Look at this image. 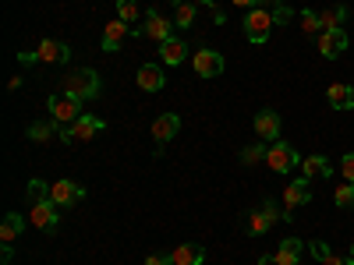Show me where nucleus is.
Instances as JSON below:
<instances>
[{
  "label": "nucleus",
  "instance_id": "473e14b6",
  "mask_svg": "<svg viewBox=\"0 0 354 265\" xmlns=\"http://www.w3.org/2000/svg\"><path fill=\"white\" fill-rule=\"evenodd\" d=\"M340 173H344V181L354 184V153H347V156L340 159Z\"/></svg>",
  "mask_w": 354,
  "mask_h": 265
},
{
  "label": "nucleus",
  "instance_id": "b1692460",
  "mask_svg": "<svg viewBox=\"0 0 354 265\" xmlns=\"http://www.w3.org/2000/svg\"><path fill=\"white\" fill-rule=\"evenodd\" d=\"M195 8H198V4H192V0H185V4H177V8H174V25L188 32V28L198 21V11H195Z\"/></svg>",
  "mask_w": 354,
  "mask_h": 265
},
{
  "label": "nucleus",
  "instance_id": "412c9836",
  "mask_svg": "<svg viewBox=\"0 0 354 265\" xmlns=\"http://www.w3.org/2000/svg\"><path fill=\"white\" fill-rule=\"evenodd\" d=\"M326 99L333 110H354V85H344V81H333L326 88Z\"/></svg>",
  "mask_w": 354,
  "mask_h": 265
},
{
  "label": "nucleus",
  "instance_id": "ddd939ff",
  "mask_svg": "<svg viewBox=\"0 0 354 265\" xmlns=\"http://www.w3.org/2000/svg\"><path fill=\"white\" fill-rule=\"evenodd\" d=\"M312 202V188H308V177H298V181H290L287 191H283V216L290 219L294 209H301V205Z\"/></svg>",
  "mask_w": 354,
  "mask_h": 265
},
{
  "label": "nucleus",
  "instance_id": "cd10ccee",
  "mask_svg": "<svg viewBox=\"0 0 354 265\" xmlns=\"http://www.w3.org/2000/svg\"><path fill=\"white\" fill-rule=\"evenodd\" d=\"M117 18L121 21H138L142 18V8H138V0H117Z\"/></svg>",
  "mask_w": 354,
  "mask_h": 265
},
{
  "label": "nucleus",
  "instance_id": "5701e85b",
  "mask_svg": "<svg viewBox=\"0 0 354 265\" xmlns=\"http://www.w3.org/2000/svg\"><path fill=\"white\" fill-rule=\"evenodd\" d=\"M301 170H305L301 177H308V181H312V177H333V163L326 156H319V153L315 156H305L301 159Z\"/></svg>",
  "mask_w": 354,
  "mask_h": 265
},
{
  "label": "nucleus",
  "instance_id": "20e7f679",
  "mask_svg": "<svg viewBox=\"0 0 354 265\" xmlns=\"http://www.w3.org/2000/svg\"><path fill=\"white\" fill-rule=\"evenodd\" d=\"M273 25H277L273 8H252V11L245 14V39H248V43H255V46L270 43Z\"/></svg>",
  "mask_w": 354,
  "mask_h": 265
},
{
  "label": "nucleus",
  "instance_id": "393cba45",
  "mask_svg": "<svg viewBox=\"0 0 354 265\" xmlns=\"http://www.w3.org/2000/svg\"><path fill=\"white\" fill-rule=\"evenodd\" d=\"M266 153H270V141H255V145H245L241 149V163L245 166H255V163H266Z\"/></svg>",
  "mask_w": 354,
  "mask_h": 265
},
{
  "label": "nucleus",
  "instance_id": "e433bc0d",
  "mask_svg": "<svg viewBox=\"0 0 354 265\" xmlns=\"http://www.w3.org/2000/svg\"><path fill=\"white\" fill-rule=\"evenodd\" d=\"M192 4H205V8H213V14H216V11H220V8H216V4H213V0H192Z\"/></svg>",
  "mask_w": 354,
  "mask_h": 265
},
{
  "label": "nucleus",
  "instance_id": "f257e3e1",
  "mask_svg": "<svg viewBox=\"0 0 354 265\" xmlns=\"http://www.w3.org/2000/svg\"><path fill=\"white\" fill-rule=\"evenodd\" d=\"M28 219H32V226H39L43 233H53L57 230V223H61V209L53 205V198H50V184H43V181H28Z\"/></svg>",
  "mask_w": 354,
  "mask_h": 265
},
{
  "label": "nucleus",
  "instance_id": "4be33fe9",
  "mask_svg": "<svg viewBox=\"0 0 354 265\" xmlns=\"http://www.w3.org/2000/svg\"><path fill=\"white\" fill-rule=\"evenodd\" d=\"M21 233H25V219H21V213H8L4 223H0V244H15Z\"/></svg>",
  "mask_w": 354,
  "mask_h": 265
},
{
  "label": "nucleus",
  "instance_id": "423d86ee",
  "mask_svg": "<svg viewBox=\"0 0 354 265\" xmlns=\"http://www.w3.org/2000/svg\"><path fill=\"white\" fill-rule=\"evenodd\" d=\"M266 166H270L273 173H290L294 166H301V156H298V149H294V145H287V141H270Z\"/></svg>",
  "mask_w": 354,
  "mask_h": 265
},
{
  "label": "nucleus",
  "instance_id": "f704fd0d",
  "mask_svg": "<svg viewBox=\"0 0 354 265\" xmlns=\"http://www.w3.org/2000/svg\"><path fill=\"white\" fill-rule=\"evenodd\" d=\"M145 265H174L170 255H145Z\"/></svg>",
  "mask_w": 354,
  "mask_h": 265
},
{
  "label": "nucleus",
  "instance_id": "c756f323",
  "mask_svg": "<svg viewBox=\"0 0 354 265\" xmlns=\"http://www.w3.org/2000/svg\"><path fill=\"white\" fill-rule=\"evenodd\" d=\"M298 21H301V32H305V36H319V32H322V21H319L315 11H301Z\"/></svg>",
  "mask_w": 354,
  "mask_h": 265
},
{
  "label": "nucleus",
  "instance_id": "c9c22d12",
  "mask_svg": "<svg viewBox=\"0 0 354 265\" xmlns=\"http://www.w3.org/2000/svg\"><path fill=\"white\" fill-rule=\"evenodd\" d=\"M8 88H11V92H18V88H21V75H15V78H8Z\"/></svg>",
  "mask_w": 354,
  "mask_h": 265
},
{
  "label": "nucleus",
  "instance_id": "7c9ffc66",
  "mask_svg": "<svg viewBox=\"0 0 354 265\" xmlns=\"http://www.w3.org/2000/svg\"><path fill=\"white\" fill-rule=\"evenodd\" d=\"M230 4L252 11V8H277V4H283V0H230Z\"/></svg>",
  "mask_w": 354,
  "mask_h": 265
},
{
  "label": "nucleus",
  "instance_id": "7ed1b4c3",
  "mask_svg": "<svg viewBox=\"0 0 354 265\" xmlns=\"http://www.w3.org/2000/svg\"><path fill=\"white\" fill-rule=\"evenodd\" d=\"M21 64H68L71 61V46L61 39H43L36 50H21L18 53Z\"/></svg>",
  "mask_w": 354,
  "mask_h": 265
},
{
  "label": "nucleus",
  "instance_id": "6ab92c4d",
  "mask_svg": "<svg viewBox=\"0 0 354 265\" xmlns=\"http://www.w3.org/2000/svg\"><path fill=\"white\" fill-rule=\"evenodd\" d=\"M160 57H163V64L167 68H177V64H185L188 61V43L185 39H167V43H160Z\"/></svg>",
  "mask_w": 354,
  "mask_h": 265
},
{
  "label": "nucleus",
  "instance_id": "72a5a7b5",
  "mask_svg": "<svg viewBox=\"0 0 354 265\" xmlns=\"http://www.w3.org/2000/svg\"><path fill=\"white\" fill-rule=\"evenodd\" d=\"M319 265H354V255H351V258H340V255H330V258H322Z\"/></svg>",
  "mask_w": 354,
  "mask_h": 265
},
{
  "label": "nucleus",
  "instance_id": "2eb2a0df",
  "mask_svg": "<svg viewBox=\"0 0 354 265\" xmlns=\"http://www.w3.org/2000/svg\"><path fill=\"white\" fill-rule=\"evenodd\" d=\"M280 128H283V121H280L277 110H259L255 113V135L262 141H280Z\"/></svg>",
  "mask_w": 354,
  "mask_h": 265
},
{
  "label": "nucleus",
  "instance_id": "4468645a",
  "mask_svg": "<svg viewBox=\"0 0 354 265\" xmlns=\"http://www.w3.org/2000/svg\"><path fill=\"white\" fill-rule=\"evenodd\" d=\"M181 131V117L177 113H160L153 121V138H156V153H163V145L174 141V135Z\"/></svg>",
  "mask_w": 354,
  "mask_h": 265
},
{
  "label": "nucleus",
  "instance_id": "2f4dec72",
  "mask_svg": "<svg viewBox=\"0 0 354 265\" xmlns=\"http://www.w3.org/2000/svg\"><path fill=\"white\" fill-rule=\"evenodd\" d=\"M308 251L315 255V262H322V258H330V255H333L326 241H312V244H308Z\"/></svg>",
  "mask_w": 354,
  "mask_h": 265
},
{
  "label": "nucleus",
  "instance_id": "9b49d317",
  "mask_svg": "<svg viewBox=\"0 0 354 265\" xmlns=\"http://www.w3.org/2000/svg\"><path fill=\"white\" fill-rule=\"evenodd\" d=\"M347 32H344V28H322V32H319V57H326V61H337V57L347 50Z\"/></svg>",
  "mask_w": 354,
  "mask_h": 265
},
{
  "label": "nucleus",
  "instance_id": "a878e982",
  "mask_svg": "<svg viewBox=\"0 0 354 265\" xmlns=\"http://www.w3.org/2000/svg\"><path fill=\"white\" fill-rule=\"evenodd\" d=\"M53 135H61V124L57 121H36L32 128H28V138L32 141H50Z\"/></svg>",
  "mask_w": 354,
  "mask_h": 265
},
{
  "label": "nucleus",
  "instance_id": "1a4fd4ad",
  "mask_svg": "<svg viewBox=\"0 0 354 265\" xmlns=\"http://www.w3.org/2000/svg\"><path fill=\"white\" fill-rule=\"evenodd\" d=\"M50 121H57L61 128H68V124H75L78 117H82V103L78 99H71V96H50Z\"/></svg>",
  "mask_w": 354,
  "mask_h": 265
},
{
  "label": "nucleus",
  "instance_id": "dca6fc26",
  "mask_svg": "<svg viewBox=\"0 0 354 265\" xmlns=\"http://www.w3.org/2000/svg\"><path fill=\"white\" fill-rule=\"evenodd\" d=\"M170 28H174V21H170V18H163L156 8H153V11H145L142 36H149V39H156V43H167V39H170Z\"/></svg>",
  "mask_w": 354,
  "mask_h": 265
},
{
  "label": "nucleus",
  "instance_id": "39448f33",
  "mask_svg": "<svg viewBox=\"0 0 354 265\" xmlns=\"http://www.w3.org/2000/svg\"><path fill=\"white\" fill-rule=\"evenodd\" d=\"M287 216L277 209V202L273 198H266L255 213H248V219H245V230H248V237H262V233H270L277 223H283Z\"/></svg>",
  "mask_w": 354,
  "mask_h": 265
},
{
  "label": "nucleus",
  "instance_id": "4c0bfd02",
  "mask_svg": "<svg viewBox=\"0 0 354 265\" xmlns=\"http://www.w3.org/2000/svg\"><path fill=\"white\" fill-rule=\"evenodd\" d=\"M351 255H354V248H351Z\"/></svg>",
  "mask_w": 354,
  "mask_h": 265
},
{
  "label": "nucleus",
  "instance_id": "bb28decb",
  "mask_svg": "<svg viewBox=\"0 0 354 265\" xmlns=\"http://www.w3.org/2000/svg\"><path fill=\"white\" fill-rule=\"evenodd\" d=\"M333 205H337V209H354V184L351 181L333 188Z\"/></svg>",
  "mask_w": 354,
  "mask_h": 265
},
{
  "label": "nucleus",
  "instance_id": "0eeeda50",
  "mask_svg": "<svg viewBox=\"0 0 354 265\" xmlns=\"http://www.w3.org/2000/svg\"><path fill=\"white\" fill-rule=\"evenodd\" d=\"M103 131V117H93V113H82L75 124L61 128V141H88V138H96Z\"/></svg>",
  "mask_w": 354,
  "mask_h": 265
},
{
  "label": "nucleus",
  "instance_id": "a211bd4d",
  "mask_svg": "<svg viewBox=\"0 0 354 265\" xmlns=\"http://www.w3.org/2000/svg\"><path fill=\"white\" fill-rule=\"evenodd\" d=\"M305 241H298V237H287V241H280V248H277V255H273V265H298L301 262V255H305Z\"/></svg>",
  "mask_w": 354,
  "mask_h": 265
},
{
  "label": "nucleus",
  "instance_id": "f8f14e48",
  "mask_svg": "<svg viewBox=\"0 0 354 265\" xmlns=\"http://www.w3.org/2000/svg\"><path fill=\"white\" fill-rule=\"evenodd\" d=\"M192 68H195L198 78H220L223 68H227V61L220 57V50H198L192 57Z\"/></svg>",
  "mask_w": 354,
  "mask_h": 265
},
{
  "label": "nucleus",
  "instance_id": "aec40b11",
  "mask_svg": "<svg viewBox=\"0 0 354 265\" xmlns=\"http://www.w3.org/2000/svg\"><path fill=\"white\" fill-rule=\"evenodd\" d=\"M170 262L174 265H202L205 262V248L202 244H177L174 251H170Z\"/></svg>",
  "mask_w": 354,
  "mask_h": 265
},
{
  "label": "nucleus",
  "instance_id": "f3484780",
  "mask_svg": "<svg viewBox=\"0 0 354 265\" xmlns=\"http://www.w3.org/2000/svg\"><path fill=\"white\" fill-rule=\"evenodd\" d=\"M135 81H138L142 92H163V85H167V78H163V68H160V64H142V68H138V75H135Z\"/></svg>",
  "mask_w": 354,
  "mask_h": 265
},
{
  "label": "nucleus",
  "instance_id": "6e6552de",
  "mask_svg": "<svg viewBox=\"0 0 354 265\" xmlns=\"http://www.w3.org/2000/svg\"><path fill=\"white\" fill-rule=\"evenodd\" d=\"M50 198L57 209H75V205L85 198V188L78 181H68V177H61V181H53L50 184Z\"/></svg>",
  "mask_w": 354,
  "mask_h": 265
},
{
  "label": "nucleus",
  "instance_id": "9d476101",
  "mask_svg": "<svg viewBox=\"0 0 354 265\" xmlns=\"http://www.w3.org/2000/svg\"><path fill=\"white\" fill-rule=\"evenodd\" d=\"M135 36H142V32H135V28L128 25V21H106V28H103V53H117L128 39H135Z\"/></svg>",
  "mask_w": 354,
  "mask_h": 265
},
{
  "label": "nucleus",
  "instance_id": "f03ea898",
  "mask_svg": "<svg viewBox=\"0 0 354 265\" xmlns=\"http://www.w3.org/2000/svg\"><path fill=\"white\" fill-rule=\"evenodd\" d=\"M61 92L71 96V99H78V103H85V99H100V96H103V78H100L93 68H78V71L64 75Z\"/></svg>",
  "mask_w": 354,
  "mask_h": 265
},
{
  "label": "nucleus",
  "instance_id": "c85d7f7f",
  "mask_svg": "<svg viewBox=\"0 0 354 265\" xmlns=\"http://www.w3.org/2000/svg\"><path fill=\"white\" fill-rule=\"evenodd\" d=\"M344 18H347V8H344V4H337V8H330V11H322V14H319L322 28H340Z\"/></svg>",
  "mask_w": 354,
  "mask_h": 265
}]
</instances>
